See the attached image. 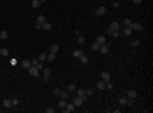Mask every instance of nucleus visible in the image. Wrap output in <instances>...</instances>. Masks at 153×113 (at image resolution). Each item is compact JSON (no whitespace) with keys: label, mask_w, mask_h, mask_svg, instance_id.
I'll return each mask as SVG.
<instances>
[{"label":"nucleus","mask_w":153,"mask_h":113,"mask_svg":"<svg viewBox=\"0 0 153 113\" xmlns=\"http://www.w3.org/2000/svg\"><path fill=\"white\" fill-rule=\"evenodd\" d=\"M41 73H43V78H41V79H43V83H48L49 78H51V69H49V68H43V71H41Z\"/></svg>","instance_id":"nucleus-1"},{"label":"nucleus","mask_w":153,"mask_h":113,"mask_svg":"<svg viewBox=\"0 0 153 113\" xmlns=\"http://www.w3.org/2000/svg\"><path fill=\"white\" fill-rule=\"evenodd\" d=\"M27 73H29V76H32V78H38L39 74H41V71H39L38 68H34V66H31L27 69Z\"/></svg>","instance_id":"nucleus-2"},{"label":"nucleus","mask_w":153,"mask_h":113,"mask_svg":"<svg viewBox=\"0 0 153 113\" xmlns=\"http://www.w3.org/2000/svg\"><path fill=\"white\" fill-rule=\"evenodd\" d=\"M107 36H109V37H114V39H117V37H121L123 34H121L119 30H111V29H107Z\"/></svg>","instance_id":"nucleus-3"},{"label":"nucleus","mask_w":153,"mask_h":113,"mask_svg":"<svg viewBox=\"0 0 153 113\" xmlns=\"http://www.w3.org/2000/svg\"><path fill=\"white\" fill-rule=\"evenodd\" d=\"M94 14H95L97 17H102V15H105V14H107V7H99V9H95V12H94Z\"/></svg>","instance_id":"nucleus-4"},{"label":"nucleus","mask_w":153,"mask_h":113,"mask_svg":"<svg viewBox=\"0 0 153 113\" xmlns=\"http://www.w3.org/2000/svg\"><path fill=\"white\" fill-rule=\"evenodd\" d=\"M129 27L133 29V32H134V30H138V32H141V30H143V25H141L140 22H131V25H129Z\"/></svg>","instance_id":"nucleus-5"},{"label":"nucleus","mask_w":153,"mask_h":113,"mask_svg":"<svg viewBox=\"0 0 153 113\" xmlns=\"http://www.w3.org/2000/svg\"><path fill=\"white\" fill-rule=\"evenodd\" d=\"M100 79L105 81V83L111 81V73H109V71H102V73H100Z\"/></svg>","instance_id":"nucleus-6"},{"label":"nucleus","mask_w":153,"mask_h":113,"mask_svg":"<svg viewBox=\"0 0 153 113\" xmlns=\"http://www.w3.org/2000/svg\"><path fill=\"white\" fill-rule=\"evenodd\" d=\"M126 96H128L129 100H136V98H138V91H136V90H129V91L126 93Z\"/></svg>","instance_id":"nucleus-7"},{"label":"nucleus","mask_w":153,"mask_h":113,"mask_svg":"<svg viewBox=\"0 0 153 113\" xmlns=\"http://www.w3.org/2000/svg\"><path fill=\"white\" fill-rule=\"evenodd\" d=\"M76 110V106L73 103H67V106H65V108H63V112L65 113H70V112H75Z\"/></svg>","instance_id":"nucleus-8"},{"label":"nucleus","mask_w":153,"mask_h":113,"mask_svg":"<svg viewBox=\"0 0 153 113\" xmlns=\"http://www.w3.org/2000/svg\"><path fill=\"white\" fill-rule=\"evenodd\" d=\"M75 94H76V96H80V98H82V100H83V101H85V100H87V94H85V90H80V88H76V91H75Z\"/></svg>","instance_id":"nucleus-9"},{"label":"nucleus","mask_w":153,"mask_h":113,"mask_svg":"<svg viewBox=\"0 0 153 113\" xmlns=\"http://www.w3.org/2000/svg\"><path fill=\"white\" fill-rule=\"evenodd\" d=\"M121 27H123V25H121L119 22H111V24H109V27H107V29H111V30H119Z\"/></svg>","instance_id":"nucleus-10"},{"label":"nucleus","mask_w":153,"mask_h":113,"mask_svg":"<svg viewBox=\"0 0 153 113\" xmlns=\"http://www.w3.org/2000/svg\"><path fill=\"white\" fill-rule=\"evenodd\" d=\"M95 42L99 44V46H102V44H107L109 41H107V37H105V36H99V37L95 39Z\"/></svg>","instance_id":"nucleus-11"},{"label":"nucleus","mask_w":153,"mask_h":113,"mask_svg":"<svg viewBox=\"0 0 153 113\" xmlns=\"http://www.w3.org/2000/svg\"><path fill=\"white\" fill-rule=\"evenodd\" d=\"M128 100H129V98H128L126 94H123V96H119V100H117V101H119L121 106H126V105H128Z\"/></svg>","instance_id":"nucleus-12"},{"label":"nucleus","mask_w":153,"mask_h":113,"mask_svg":"<svg viewBox=\"0 0 153 113\" xmlns=\"http://www.w3.org/2000/svg\"><path fill=\"white\" fill-rule=\"evenodd\" d=\"M82 103H83V100H82L80 96H76V94H75V98H73V105H75L76 108H80V106H82Z\"/></svg>","instance_id":"nucleus-13"},{"label":"nucleus","mask_w":153,"mask_h":113,"mask_svg":"<svg viewBox=\"0 0 153 113\" xmlns=\"http://www.w3.org/2000/svg\"><path fill=\"white\" fill-rule=\"evenodd\" d=\"M99 52H102V54H107V52H109V42H107V44H102V46L99 47Z\"/></svg>","instance_id":"nucleus-14"},{"label":"nucleus","mask_w":153,"mask_h":113,"mask_svg":"<svg viewBox=\"0 0 153 113\" xmlns=\"http://www.w3.org/2000/svg\"><path fill=\"white\" fill-rule=\"evenodd\" d=\"M2 106H3V108H14V106H12V100H10V98L3 100V101H2Z\"/></svg>","instance_id":"nucleus-15"},{"label":"nucleus","mask_w":153,"mask_h":113,"mask_svg":"<svg viewBox=\"0 0 153 113\" xmlns=\"http://www.w3.org/2000/svg\"><path fill=\"white\" fill-rule=\"evenodd\" d=\"M121 34H123V36H126V37H129V36L133 34V29H131V27H124V29H123V32H121Z\"/></svg>","instance_id":"nucleus-16"},{"label":"nucleus","mask_w":153,"mask_h":113,"mask_svg":"<svg viewBox=\"0 0 153 113\" xmlns=\"http://www.w3.org/2000/svg\"><path fill=\"white\" fill-rule=\"evenodd\" d=\"M78 61H80V63H82V64H88V56H87L85 52H83V54H82V56L78 57Z\"/></svg>","instance_id":"nucleus-17"},{"label":"nucleus","mask_w":153,"mask_h":113,"mask_svg":"<svg viewBox=\"0 0 153 113\" xmlns=\"http://www.w3.org/2000/svg\"><path fill=\"white\" fill-rule=\"evenodd\" d=\"M82 54H83V51H82V49H75V51L72 52V56L75 57V59H78V57L82 56Z\"/></svg>","instance_id":"nucleus-18"},{"label":"nucleus","mask_w":153,"mask_h":113,"mask_svg":"<svg viewBox=\"0 0 153 113\" xmlns=\"http://www.w3.org/2000/svg\"><path fill=\"white\" fill-rule=\"evenodd\" d=\"M20 64H22V66L26 68V69H29V68L32 66V64H31V61H29V59H22V61H20Z\"/></svg>","instance_id":"nucleus-19"},{"label":"nucleus","mask_w":153,"mask_h":113,"mask_svg":"<svg viewBox=\"0 0 153 113\" xmlns=\"http://www.w3.org/2000/svg\"><path fill=\"white\" fill-rule=\"evenodd\" d=\"M67 91H68V93H75V91H76V85H75V83H70Z\"/></svg>","instance_id":"nucleus-20"},{"label":"nucleus","mask_w":153,"mask_h":113,"mask_svg":"<svg viewBox=\"0 0 153 113\" xmlns=\"http://www.w3.org/2000/svg\"><path fill=\"white\" fill-rule=\"evenodd\" d=\"M51 27H53V25H51L49 22H43V24H41V29H43V30H51Z\"/></svg>","instance_id":"nucleus-21"},{"label":"nucleus","mask_w":153,"mask_h":113,"mask_svg":"<svg viewBox=\"0 0 153 113\" xmlns=\"http://www.w3.org/2000/svg\"><path fill=\"white\" fill-rule=\"evenodd\" d=\"M58 51H60V46H58V44H53V46L49 47V52H53V54H58Z\"/></svg>","instance_id":"nucleus-22"},{"label":"nucleus","mask_w":153,"mask_h":113,"mask_svg":"<svg viewBox=\"0 0 153 113\" xmlns=\"http://www.w3.org/2000/svg\"><path fill=\"white\" fill-rule=\"evenodd\" d=\"M76 42H78L80 46H83V44H85V37H83L82 34H78V36H76Z\"/></svg>","instance_id":"nucleus-23"},{"label":"nucleus","mask_w":153,"mask_h":113,"mask_svg":"<svg viewBox=\"0 0 153 113\" xmlns=\"http://www.w3.org/2000/svg\"><path fill=\"white\" fill-rule=\"evenodd\" d=\"M97 90H105V81H97Z\"/></svg>","instance_id":"nucleus-24"},{"label":"nucleus","mask_w":153,"mask_h":113,"mask_svg":"<svg viewBox=\"0 0 153 113\" xmlns=\"http://www.w3.org/2000/svg\"><path fill=\"white\" fill-rule=\"evenodd\" d=\"M58 96H60V100H68V91H63V90H61V93L58 94Z\"/></svg>","instance_id":"nucleus-25"},{"label":"nucleus","mask_w":153,"mask_h":113,"mask_svg":"<svg viewBox=\"0 0 153 113\" xmlns=\"http://www.w3.org/2000/svg\"><path fill=\"white\" fill-rule=\"evenodd\" d=\"M7 37H9V32H7V30H0V39L5 41Z\"/></svg>","instance_id":"nucleus-26"},{"label":"nucleus","mask_w":153,"mask_h":113,"mask_svg":"<svg viewBox=\"0 0 153 113\" xmlns=\"http://www.w3.org/2000/svg\"><path fill=\"white\" fill-rule=\"evenodd\" d=\"M67 100H60V101H58V108H61V110H63V108H65V106H67Z\"/></svg>","instance_id":"nucleus-27"},{"label":"nucleus","mask_w":153,"mask_h":113,"mask_svg":"<svg viewBox=\"0 0 153 113\" xmlns=\"http://www.w3.org/2000/svg\"><path fill=\"white\" fill-rule=\"evenodd\" d=\"M55 57H56V54L49 52V54H48V57H46V61H48V63H53V61H55Z\"/></svg>","instance_id":"nucleus-28"},{"label":"nucleus","mask_w":153,"mask_h":113,"mask_svg":"<svg viewBox=\"0 0 153 113\" xmlns=\"http://www.w3.org/2000/svg\"><path fill=\"white\" fill-rule=\"evenodd\" d=\"M10 100H12V106H19V103H20L19 98H15V96H14V98H10Z\"/></svg>","instance_id":"nucleus-29"},{"label":"nucleus","mask_w":153,"mask_h":113,"mask_svg":"<svg viewBox=\"0 0 153 113\" xmlns=\"http://www.w3.org/2000/svg\"><path fill=\"white\" fill-rule=\"evenodd\" d=\"M0 56H9V49H7V47H2V49H0Z\"/></svg>","instance_id":"nucleus-30"},{"label":"nucleus","mask_w":153,"mask_h":113,"mask_svg":"<svg viewBox=\"0 0 153 113\" xmlns=\"http://www.w3.org/2000/svg\"><path fill=\"white\" fill-rule=\"evenodd\" d=\"M131 22H133V20H131V19H128V17H126V19L123 20V25H124V27H129V25H131Z\"/></svg>","instance_id":"nucleus-31"},{"label":"nucleus","mask_w":153,"mask_h":113,"mask_svg":"<svg viewBox=\"0 0 153 113\" xmlns=\"http://www.w3.org/2000/svg\"><path fill=\"white\" fill-rule=\"evenodd\" d=\"M31 5H32V9H39L41 2H39V0H32V3H31Z\"/></svg>","instance_id":"nucleus-32"},{"label":"nucleus","mask_w":153,"mask_h":113,"mask_svg":"<svg viewBox=\"0 0 153 113\" xmlns=\"http://www.w3.org/2000/svg\"><path fill=\"white\" fill-rule=\"evenodd\" d=\"M105 88H107V90L111 91V90H114V85H112L111 81H107V83H105Z\"/></svg>","instance_id":"nucleus-33"},{"label":"nucleus","mask_w":153,"mask_h":113,"mask_svg":"<svg viewBox=\"0 0 153 113\" xmlns=\"http://www.w3.org/2000/svg\"><path fill=\"white\" fill-rule=\"evenodd\" d=\"M46 57H48V54H39V61H41V63H44V61H46Z\"/></svg>","instance_id":"nucleus-34"},{"label":"nucleus","mask_w":153,"mask_h":113,"mask_svg":"<svg viewBox=\"0 0 153 113\" xmlns=\"http://www.w3.org/2000/svg\"><path fill=\"white\" fill-rule=\"evenodd\" d=\"M99 44H97V42H94V44H92V51H94V52H97V51H99Z\"/></svg>","instance_id":"nucleus-35"},{"label":"nucleus","mask_w":153,"mask_h":113,"mask_svg":"<svg viewBox=\"0 0 153 113\" xmlns=\"http://www.w3.org/2000/svg\"><path fill=\"white\" fill-rule=\"evenodd\" d=\"M128 108H133L134 106V100H128V105H126Z\"/></svg>","instance_id":"nucleus-36"},{"label":"nucleus","mask_w":153,"mask_h":113,"mask_svg":"<svg viewBox=\"0 0 153 113\" xmlns=\"http://www.w3.org/2000/svg\"><path fill=\"white\" fill-rule=\"evenodd\" d=\"M38 22H39V24H43V22H46V19H44V15H38Z\"/></svg>","instance_id":"nucleus-37"},{"label":"nucleus","mask_w":153,"mask_h":113,"mask_svg":"<svg viewBox=\"0 0 153 113\" xmlns=\"http://www.w3.org/2000/svg\"><path fill=\"white\" fill-rule=\"evenodd\" d=\"M138 46H140V41H131V47H133V49L138 47Z\"/></svg>","instance_id":"nucleus-38"},{"label":"nucleus","mask_w":153,"mask_h":113,"mask_svg":"<svg viewBox=\"0 0 153 113\" xmlns=\"http://www.w3.org/2000/svg\"><path fill=\"white\" fill-rule=\"evenodd\" d=\"M85 94H87V98L92 96V94H94V90H85Z\"/></svg>","instance_id":"nucleus-39"},{"label":"nucleus","mask_w":153,"mask_h":113,"mask_svg":"<svg viewBox=\"0 0 153 113\" xmlns=\"http://www.w3.org/2000/svg\"><path fill=\"white\" fill-rule=\"evenodd\" d=\"M131 2H133L134 5H141L143 3V0H131Z\"/></svg>","instance_id":"nucleus-40"},{"label":"nucleus","mask_w":153,"mask_h":113,"mask_svg":"<svg viewBox=\"0 0 153 113\" xmlns=\"http://www.w3.org/2000/svg\"><path fill=\"white\" fill-rule=\"evenodd\" d=\"M10 64H12V66H15V64H17V59H15V57H12V59H10Z\"/></svg>","instance_id":"nucleus-41"},{"label":"nucleus","mask_w":153,"mask_h":113,"mask_svg":"<svg viewBox=\"0 0 153 113\" xmlns=\"http://www.w3.org/2000/svg\"><path fill=\"white\" fill-rule=\"evenodd\" d=\"M53 93H55V94H56V96H58V94L61 93V90H60V88H55V90H53Z\"/></svg>","instance_id":"nucleus-42"},{"label":"nucleus","mask_w":153,"mask_h":113,"mask_svg":"<svg viewBox=\"0 0 153 113\" xmlns=\"http://www.w3.org/2000/svg\"><path fill=\"white\" fill-rule=\"evenodd\" d=\"M111 112H114V113H121V108H112Z\"/></svg>","instance_id":"nucleus-43"},{"label":"nucleus","mask_w":153,"mask_h":113,"mask_svg":"<svg viewBox=\"0 0 153 113\" xmlns=\"http://www.w3.org/2000/svg\"><path fill=\"white\" fill-rule=\"evenodd\" d=\"M46 113H55V108H46Z\"/></svg>","instance_id":"nucleus-44"},{"label":"nucleus","mask_w":153,"mask_h":113,"mask_svg":"<svg viewBox=\"0 0 153 113\" xmlns=\"http://www.w3.org/2000/svg\"><path fill=\"white\" fill-rule=\"evenodd\" d=\"M34 29H38V30H41V24H39V22H36V25H34Z\"/></svg>","instance_id":"nucleus-45"},{"label":"nucleus","mask_w":153,"mask_h":113,"mask_svg":"<svg viewBox=\"0 0 153 113\" xmlns=\"http://www.w3.org/2000/svg\"><path fill=\"white\" fill-rule=\"evenodd\" d=\"M39 2H41V3H44V2H46V0H39Z\"/></svg>","instance_id":"nucleus-46"}]
</instances>
